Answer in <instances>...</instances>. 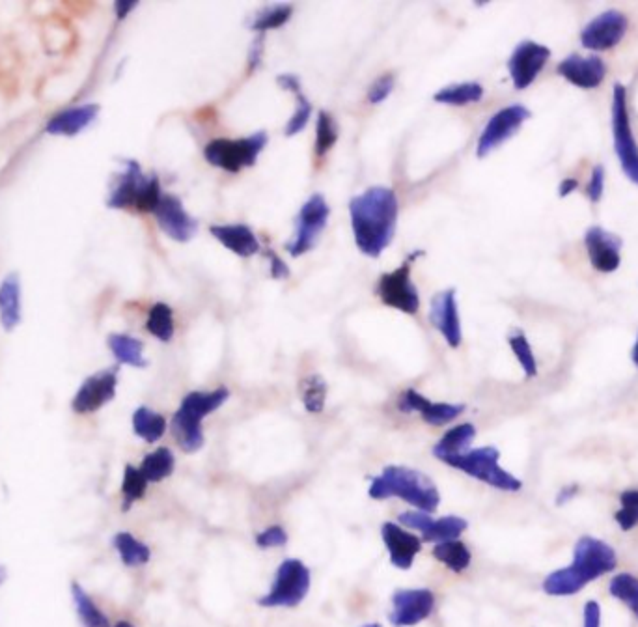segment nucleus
<instances>
[{
	"label": "nucleus",
	"mask_w": 638,
	"mask_h": 627,
	"mask_svg": "<svg viewBox=\"0 0 638 627\" xmlns=\"http://www.w3.org/2000/svg\"><path fill=\"white\" fill-rule=\"evenodd\" d=\"M292 14L293 8L290 4H275L256 15L250 27L254 32H267L273 28L284 27L290 21Z\"/></svg>",
	"instance_id": "40"
},
{
	"label": "nucleus",
	"mask_w": 638,
	"mask_h": 627,
	"mask_svg": "<svg viewBox=\"0 0 638 627\" xmlns=\"http://www.w3.org/2000/svg\"><path fill=\"white\" fill-rule=\"evenodd\" d=\"M99 114V105L96 103H90V105H81V107H75V109H68V111L58 112L56 116H53L49 120V124L45 126V131L49 135H66V137H73L77 133H81L84 127L90 126L96 116Z\"/></svg>",
	"instance_id": "24"
},
{
	"label": "nucleus",
	"mask_w": 638,
	"mask_h": 627,
	"mask_svg": "<svg viewBox=\"0 0 638 627\" xmlns=\"http://www.w3.org/2000/svg\"><path fill=\"white\" fill-rule=\"evenodd\" d=\"M310 590V570L297 558L284 560L271 592L258 601L262 607H297Z\"/></svg>",
	"instance_id": "10"
},
{
	"label": "nucleus",
	"mask_w": 638,
	"mask_h": 627,
	"mask_svg": "<svg viewBox=\"0 0 638 627\" xmlns=\"http://www.w3.org/2000/svg\"><path fill=\"white\" fill-rule=\"evenodd\" d=\"M329 213H331V209H329V204L323 195L316 193L306 200L299 215H297L295 237H293L292 243L286 245V251L290 252L293 258H299L316 247L319 236L323 234L327 221H329Z\"/></svg>",
	"instance_id": "11"
},
{
	"label": "nucleus",
	"mask_w": 638,
	"mask_h": 627,
	"mask_svg": "<svg viewBox=\"0 0 638 627\" xmlns=\"http://www.w3.org/2000/svg\"><path fill=\"white\" fill-rule=\"evenodd\" d=\"M109 348H111L114 359L120 364H127L133 368H144V344L129 335L109 336Z\"/></svg>",
	"instance_id": "31"
},
{
	"label": "nucleus",
	"mask_w": 638,
	"mask_h": 627,
	"mask_svg": "<svg viewBox=\"0 0 638 627\" xmlns=\"http://www.w3.org/2000/svg\"><path fill=\"white\" fill-rule=\"evenodd\" d=\"M267 146V133L258 131L241 139H215L204 148V157L211 167L226 172H239L241 168L254 167Z\"/></svg>",
	"instance_id": "7"
},
{
	"label": "nucleus",
	"mask_w": 638,
	"mask_h": 627,
	"mask_svg": "<svg viewBox=\"0 0 638 627\" xmlns=\"http://www.w3.org/2000/svg\"><path fill=\"white\" fill-rule=\"evenodd\" d=\"M551 58V49L543 43L525 40L519 43L508 60V71L515 90H525L538 79Z\"/></svg>",
	"instance_id": "15"
},
{
	"label": "nucleus",
	"mask_w": 638,
	"mask_h": 627,
	"mask_svg": "<svg viewBox=\"0 0 638 627\" xmlns=\"http://www.w3.org/2000/svg\"><path fill=\"white\" fill-rule=\"evenodd\" d=\"M148 480L142 474L139 467L135 465H125L124 478H122V512H129L135 502L144 499Z\"/></svg>",
	"instance_id": "34"
},
{
	"label": "nucleus",
	"mask_w": 638,
	"mask_h": 627,
	"mask_svg": "<svg viewBox=\"0 0 638 627\" xmlns=\"http://www.w3.org/2000/svg\"><path fill=\"white\" fill-rule=\"evenodd\" d=\"M611 118L614 152L620 161L622 172L629 182L638 185V142L631 127L627 88L622 83L614 84V90H612Z\"/></svg>",
	"instance_id": "6"
},
{
	"label": "nucleus",
	"mask_w": 638,
	"mask_h": 627,
	"mask_svg": "<svg viewBox=\"0 0 638 627\" xmlns=\"http://www.w3.org/2000/svg\"><path fill=\"white\" fill-rule=\"evenodd\" d=\"M500 452L493 446H484V448H476L471 452H465L456 458L444 461L446 465L459 469L465 474H469L476 480H482L493 488L502 489V491H519L523 488L521 480L515 478L514 474L504 471L499 465Z\"/></svg>",
	"instance_id": "8"
},
{
	"label": "nucleus",
	"mask_w": 638,
	"mask_h": 627,
	"mask_svg": "<svg viewBox=\"0 0 638 627\" xmlns=\"http://www.w3.org/2000/svg\"><path fill=\"white\" fill-rule=\"evenodd\" d=\"M482 98H484V86L482 84L459 83L439 90L433 96V101H437L441 105L465 107V105H471V103H478Z\"/></svg>",
	"instance_id": "32"
},
{
	"label": "nucleus",
	"mask_w": 638,
	"mask_h": 627,
	"mask_svg": "<svg viewBox=\"0 0 638 627\" xmlns=\"http://www.w3.org/2000/svg\"><path fill=\"white\" fill-rule=\"evenodd\" d=\"M609 592L616 600L625 603L638 620V579L631 573L616 575L609 585Z\"/></svg>",
	"instance_id": "38"
},
{
	"label": "nucleus",
	"mask_w": 638,
	"mask_h": 627,
	"mask_svg": "<svg viewBox=\"0 0 638 627\" xmlns=\"http://www.w3.org/2000/svg\"><path fill=\"white\" fill-rule=\"evenodd\" d=\"M467 527H469V523L461 517H441L437 521L433 519L430 529L422 534V538H424V542H435V544L454 542L467 530Z\"/></svg>",
	"instance_id": "33"
},
{
	"label": "nucleus",
	"mask_w": 638,
	"mask_h": 627,
	"mask_svg": "<svg viewBox=\"0 0 638 627\" xmlns=\"http://www.w3.org/2000/svg\"><path fill=\"white\" fill-rule=\"evenodd\" d=\"M394 90V75L392 73H385L381 75L379 79H375V83L370 86L368 90V101L372 105H379L383 103L385 99L389 98Z\"/></svg>",
	"instance_id": "44"
},
{
	"label": "nucleus",
	"mask_w": 638,
	"mask_h": 627,
	"mask_svg": "<svg viewBox=\"0 0 638 627\" xmlns=\"http://www.w3.org/2000/svg\"><path fill=\"white\" fill-rule=\"evenodd\" d=\"M508 344H510V349L514 351L515 359L525 370L527 377L538 376V361H536V355L532 351L527 335L521 329H515L514 333H510L508 336Z\"/></svg>",
	"instance_id": "39"
},
{
	"label": "nucleus",
	"mask_w": 638,
	"mask_h": 627,
	"mask_svg": "<svg viewBox=\"0 0 638 627\" xmlns=\"http://www.w3.org/2000/svg\"><path fill=\"white\" fill-rule=\"evenodd\" d=\"M163 196L157 176H144L139 163L129 161L124 174L116 180L109 196V208L137 209L140 213H153Z\"/></svg>",
	"instance_id": "5"
},
{
	"label": "nucleus",
	"mask_w": 638,
	"mask_h": 627,
	"mask_svg": "<svg viewBox=\"0 0 638 627\" xmlns=\"http://www.w3.org/2000/svg\"><path fill=\"white\" fill-rule=\"evenodd\" d=\"M530 116H532V112L528 111L525 105H519V103L495 112L489 118V122H487L480 139H478L476 155L480 159H484L493 150H497L506 140L514 137L515 133L523 127V124L527 122Z\"/></svg>",
	"instance_id": "12"
},
{
	"label": "nucleus",
	"mask_w": 638,
	"mask_h": 627,
	"mask_svg": "<svg viewBox=\"0 0 638 627\" xmlns=\"http://www.w3.org/2000/svg\"><path fill=\"white\" fill-rule=\"evenodd\" d=\"M631 357H633V363H635V366L638 368V336L637 342H635V348H633V355H631Z\"/></svg>",
	"instance_id": "56"
},
{
	"label": "nucleus",
	"mask_w": 638,
	"mask_h": 627,
	"mask_svg": "<svg viewBox=\"0 0 638 627\" xmlns=\"http://www.w3.org/2000/svg\"><path fill=\"white\" fill-rule=\"evenodd\" d=\"M174 454L167 446L155 448L150 454L144 456V460L140 463V471L146 476V480L152 482H163L170 474L174 473Z\"/></svg>",
	"instance_id": "30"
},
{
	"label": "nucleus",
	"mask_w": 638,
	"mask_h": 627,
	"mask_svg": "<svg viewBox=\"0 0 638 627\" xmlns=\"http://www.w3.org/2000/svg\"><path fill=\"white\" fill-rule=\"evenodd\" d=\"M577 493H579V486H575V484H573V486H569V488L562 489V491L558 493L556 504H558V506H562L564 502H568L569 499H573Z\"/></svg>",
	"instance_id": "54"
},
{
	"label": "nucleus",
	"mask_w": 638,
	"mask_h": 627,
	"mask_svg": "<svg viewBox=\"0 0 638 627\" xmlns=\"http://www.w3.org/2000/svg\"><path fill=\"white\" fill-rule=\"evenodd\" d=\"M430 321L431 325L443 335L450 348L461 346L463 333H461L456 290H444L431 299Z\"/></svg>",
	"instance_id": "20"
},
{
	"label": "nucleus",
	"mask_w": 638,
	"mask_h": 627,
	"mask_svg": "<svg viewBox=\"0 0 638 627\" xmlns=\"http://www.w3.org/2000/svg\"><path fill=\"white\" fill-rule=\"evenodd\" d=\"M70 596L81 626L112 627L109 616L105 614V611L99 607L98 601L90 596V592L79 581H71Z\"/></svg>",
	"instance_id": "25"
},
{
	"label": "nucleus",
	"mask_w": 638,
	"mask_h": 627,
	"mask_svg": "<svg viewBox=\"0 0 638 627\" xmlns=\"http://www.w3.org/2000/svg\"><path fill=\"white\" fill-rule=\"evenodd\" d=\"M265 254H267V258H269V262H271V277L277 280L286 279V277L290 275V269H288L286 262H284L282 258H278L277 252L267 249Z\"/></svg>",
	"instance_id": "48"
},
{
	"label": "nucleus",
	"mask_w": 638,
	"mask_h": 627,
	"mask_svg": "<svg viewBox=\"0 0 638 627\" xmlns=\"http://www.w3.org/2000/svg\"><path fill=\"white\" fill-rule=\"evenodd\" d=\"M607 64L599 56L569 55L558 66L556 73L564 77L569 84L581 90H594L607 77Z\"/></svg>",
	"instance_id": "19"
},
{
	"label": "nucleus",
	"mask_w": 638,
	"mask_h": 627,
	"mask_svg": "<svg viewBox=\"0 0 638 627\" xmlns=\"http://www.w3.org/2000/svg\"><path fill=\"white\" fill-rule=\"evenodd\" d=\"M153 217L159 224V228L167 234L170 239L174 241H180L185 243L189 239H193V236L198 230V223L196 219H193L187 209L183 206L178 196L165 195L161 196L159 204L153 209Z\"/></svg>",
	"instance_id": "17"
},
{
	"label": "nucleus",
	"mask_w": 638,
	"mask_h": 627,
	"mask_svg": "<svg viewBox=\"0 0 638 627\" xmlns=\"http://www.w3.org/2000/svg\"><path fill=\"white\" fill-rule=\"evenodd\" d=\"M622 508L616 512V523L622 530L635 529L638 525V489H629L620 495Z\"/></svg>",
	"instance_id": "42"
},
{
	"label": "nucleus",
	"mask_w": 638,
	"mask_h": 627,
	"mask_svg": "<svg viewBox=\"0 0 638 627\" xmlns=\"http://www.w3.org/2000/svg\"><path fill=\"white\" fill-rule=\"evenodd\" d=\"M209 234L215 237L222 247L241 258H249L260 251V241L247 224H211Z\"/></svg>",
	"instance_id": "23"
},
{
	"label": "nucleus",
	"mask_w": 638,
	"mask_h": 627,
	"mask_svg": "<svg viewBox=\"0 0 638 627\" xmlns=\"http://www.w3.org/2000/svg\"><path fill=\"white\" fill-rule=\"evenodd\" d=\"M112 547L127 568H139L150 562L152 549L137 540L131 532H116L112 536Z\"/></svg>",
	"instance_id": "28"
},
{
	"label": "nucleus",
	"mask_w": 638,
	"mask_h": 627,
	"mask_svg": "<svg viewBox=\"0 0 638 627\" xmlns=\"http://www.w3.org/2000/svg\"><path fill=\"white\" fill-rule=\"evenodd\" d=\"M584 627H601V607L597 601L584 605Z\"/></svg>",
	"instance_id": "49"
},
{
	"label": "nucleus",
	"mask_w": 638,
	"mask_h": 627,
	"mask_svg": "<svg viewBox=\"0 0 638 627\" xmlns=\"http://www.w3.org/2000/svg\"><path fill=\"white\" fill-rule=\"evenodd\" d=\"M370 497L375 501L398 497L413 504L415 508H420V512L424 514H431L441 502L439 489L435 488L426 474L398 465L387 467L381 476L372 480Z\"/></svg>",
	"instance_id": "3"
},
{
	"label": "nucleus",
	"mask_w": 638,
	"mask_h": 627,
	"mask_svg": "<svg viewBox=\"0 0 638 627\" xmlns=\"http://www.w3.org/2000/svg\"><path fill=\"white\" fill-rule=\"evenodd\" d=\"M579 189V182L575 180V178H566L564 182L560 183V187H558V195L560 198H566V196L571 195L573 191H577Z\"/></svg>",
	"instance_id": "52"
},
{
	"label": "nucleus",
	"mask_w": 638,
	"mask_h": 627,
	"mask_svg": "<svg viewBox=\"0 0 638 627\" xmlns=\"http://www.w3.org/2000/svg\"><path fill=\"white\" fill-rule=\"evenodd\" d=\"M417 256L418 254H413L398 269L381 275L375 286V293L383 301V305L396 308L409 316H415L420 310V295L411 279V265Z\"/></svg>",
	"instance_id": "9"
},
{
	"label": "nucleus",
	"mask_w": 638,
	"mask_h": 627,
	"mask_svg": "<svg viewBox=\"0 0 638 627\" xmlns=\"http://www.w3.org/2000/svg\"><path fill=\"white\" fill-rule=\"evenodd\" d=\"M627 15L620 10H607L594 17L581 32V45L588 51H609L622 42L627 34Z\"/></svg>",
	"instance_id": "14"
},
{
	"label": "nucleus",
	"mask_w": 638,
	"mask_h": 627,
	"mask_svg": "<svg viewBox=\"0 0 638 627\" xmlns=\"http://www.w3.org/2000/svg\"><path fill=\"white\" fill-rule=\"evenodd\" d=\"M286 542H288V534H286V530L282 529L280 525H273V527L265 529L264 532H260V534L256 536V545H258V547H264V549H269V547H282V545H286Z\"/></svg>",
	"instance_id": "46"
},
{
	"label": "nucleus",
	"mask_w": 638,
	"mask_h": 627,
	"mask_svg": "<svg viewBox=\"0 0 638 627\" xmlns=\"http://www.w3.org/2000/svg\"><path fill=\"white\" fill-rule=\"evenodd\" d=\"M392 614L390 622L396 627H413L426 620L435 607V596L428 588L417 590H398L392 596Z\"/></svg>",
	"instance_id": "18"
},
{
	"label": "nucleus",
	"mask_w": 638,
	"mask_h": 627,
	"mask_svg": "<svg viewBox=\"0 0 638 627\" xmlns=\"http://www.w3.org/2000/svg\"><path fill=\"white\" fill-rule=\"evenodd\" d=\"M6 579H8V570H6V568H4L2 564H0V586L6 583Z\"/></svg>",
	"instance_id": "55"
},
{
	"label": "nucleus",
	"mask_w": 638,
	"mask_h": 627,
	"mask_svg": "<svg viewBox=\"0 0 638 627\" xmlns=\"http://www.w3.org/2000/svg\"><path fill=\"white\" fill-rule=\"evenodd\" d=\"M112 627H135L131 622H127V620H120V622H116V624H112Z\"/></svg>",
	"instance_id": "57"
},
{
	"label": "nucleus",
	"mask_w": 638,
	"mask_h": 627,
	"mask_svg": "<svg viewBox=\"0 0 638 627\" xmlns=\"http://www.w3.org/2000/svg\"><path fill=\"white\" fill-rule=\"evenodd\" d=\"M262 40H256L250 51V70H256V66L262 62Z\"/></svg>",
	"instance_id": "53"
},
{
	"label": "nucleus",
	"mask_w": 638,
	"mask_h": 627,
	"mask_svg": "<svg viewBox=\"0 0 638 627\" xmlns=\"http://www.w3.org/2000/svg\"><path fill=\"white\" fill-rule=\"evenodd\" d=\"M584 191L592 204H597L603 198V191H605V167L603 165L594 167L592 174H590V182Z\"/></svg>",
	"instance_id": "45"
},
{
	"label": "nucleus",
	"mask_w": 638,
	"mask_h": 627,
	"mask_svg": "<svg viewBox=\"0 0 638 627\" xmlns=\"http://www.w3.org/2000/svg\"><path fill=\"white\" fill-rule=\"evenodd\" d=\"M364 627H381V626H377V624H370V626H364Z\"/></svg>",
	"instance_id": "58"
},
{
	"label": "nucleus",
	"mask_w": 638,
	"mask_h": 627,
	"mask_svg": "<svg viewBox=\"0 0 638 627\" xmlns=\"http://www.w3.org/2000/svg\"><path fill=\"white\" fill-rule=\"evenodd\" d=\"M327 398V383L319 374L305 377L301 383V400L305 404L306 411L321 413L325 409Z\"/></svg>",
	"instance_id": "37"
},
{
	"label": "nucleus",
	"mask_w": 638,
	"mask_h": 627,
	"mask_svg": "<svg viewBox=\"0 0 638 627\" xmlns=\"http://www.w3.org/2000/svg\"><path fill=\"white\" fill-rule=\"evenodd\" d=\"M230 398V391L226 387H219L209 392H189L181 400L180 409L172 418V435L181 450L193 454L204 446V433H202V420L209 413L217 411L226 400Z\"/></svg>",
	"instance_id": "4"
},
{
	"label": "nucleus",
	"mask_w": 638,
	"mask_h": 627,
	"mask_svg": "<svg viewBox=\"0 0 638 627\" xmlns=\"http://www.w3.org/2000/svg\"><path fill=\"white\" fill-rule=\"evenodd\" d=\"M135 8H137V2H131V0H120V2L114 4V10H116L118 19H124V17H127L129 12L135 10Z\"/></svg>",
	"instance_id": "51"
},
{
	"label": "nucleus",
	"mask_w": 638,
	"mask_h": 627,
	"mask_svg": "<svg viewBox=\"0 0 638 627\" xmlns=\"http://www.w3.org/2000/svg\"><path fill=\"white\" fill-rule=\"evenodd\" d=\"M381 536L389 549L390 562L400 570H409L422 549L420 538L398 527L396 523H385L381 529Z\"/></svg>",
	"instance_id": "22"
},
{
	"label": "nucleus",
	"mask_w": 638,
	"mask_h": 627,
	"mask_svg": "<svg viewBox=\"0 0 638 627\" xmlns=\"http://www.w3.org/2000/svg\"><path fill=\"white\" fill-rule=\"evenodd\" d=\"M277 83L282 90L292 92L295 96H297V94H303V92H301V81H299V77H297V75H292V73H282V75H278Z\"/></svg>",
	"instance_id": "50"
},
{
	"label": "nucleus",
	"mask_w": 638,
	"mask_h": 627,
	"mask_svg": "<svg viewBox=\"0 0 638 627\" xmlns=\"http://www.w3.org/2000/svg\"><path fill=\"white\" fill-rule=\"evenodd\" d=\"M588 260L599 273H614L622 265L624 241L601 226H590L584 234Z\"/></svg>",
	"instance_id": "16"
},
{
	"label": "nucleus",
	"mask_w": 638,
	"mask_h": 627,
	"mask_svg": "<svg viewBox=\"0 0 638 627\" xmlns=\"http://www.w3.org/2000/svg\"><path fill=\"white\" fill-rule=\"evenodd\" d=\"M295 98H297V107H295V111L290 116L286 129H284L286 137H295L297 133H301L306 124H308V120H310V114H312V105L305 98V94H297Z\"/></svg>",
	"instance_id": "43"
},
{
	"label": "nucleus",
	"mask_w": 638,
	"mask_h": 627,
	"mask_svg": "<svg viewBox=\"0 0 638 627\" xmlns=\"http://www.w3.org/2000/svg\"><path fill=\"white\" fill-rule=\"evenodd\" d=\"M167 418L152 411L150 407H139L133 413V432L146 443H157L167 432Z\"/></svg>",
	"instance_id": "29"
},
{
	"label": "nucleus",
	"mask_w": 638,
	"mask_h": 627,
	"mask_svg": "<svg viewBox=\"0 0 638 627\" xmlns=\"http://www.w3.org/2000/svg\"><path fill=\"white\" fill-rule=\"evenodd\" d=\"M476 437V428L472 424H459L456 428L444 433L443 439L433 448V456L441 461L461 456L469 450Z\"/></svg>",
	"instance_id": "27"
},
{
	"label": "nucleus",
	"mask_w": 638,
	"mask_h": 627,
	"mask_svg": "<svg viewBox=\"0 0 638 627\" xmlns=\"http://www.w3.org/2000/svg\"><path fill=\"white\" fill-rule=\"evenodd\" d=\"M433 557L437 558L439 562H443L444 566H448L452 572H463V570H467L469 564H471V551H469V547L465 544H461L458 540L435 545Z\"/></svg>",
	"instance_id": "35"
},
{
	"label": "nucleus",
	"mask_w": 638,
	"mask_h": 627,
	"mask_svg": "<svg viewBox=\"0 0 638 627\" xmlns=\"http://www.w3.org/2000/svg\"><path fill=\"white\" fill-rule=\"evenodd\" d=\"M398 196L389 187H370L349 202L353 236L364 256L379 258L387 249L398 223Z\"/></svg>",
	"instance_id": "1"
},
{
	"label": "nucleus",
	"mask_w": 638,
	"mask_h": 627,
	"mask_svg": "<svg viewBox=\"0 0 638 627\" xmlns=\"http://www.w3.org/2000/svg\"><path fill=\"white\" fill-rule=\"evenodd\" d=\"M118 389V368H107L86 377L71 400L75 415H94L111 404Z\"/></svg>",
	"instance_id": "13"
},
{
	"label": "nucleus",
	"mask_w": 638,
	"mask_h": 627,
	"mask_svg": "<svg viewBox=\"0 0 638 627\" xmlns=\"http://www.w3.org/2000/svg\"><path fill=\"white\" fill-rule=\"evenodd\" d=\"M400 523L403 525H407L409 529L420 530L422 534L426 532V530L430 529L431 523H433V519H431L428 514H424V512H405L400 516Z\"/></svg>",
	"instance_id": "47"
},
{
	"label": "nucleus",
	"mask_w": 638,
	"mask_h": 627,
	"mask_svg": "<svg viewBox=\"0 0 638 627\" xmlns=\"http://www.w3.org/2000/svg\"><path fill=\"white\" fill-rule=\"evenodd\" d=\"M338 140V129L333 116L327 111H321L318 114V122H316V144H314V152L318 157L327 154Z\"/></svg>",
	"instance_id": "41"
},
{
	"label": "nucleus",
	"mask_w": 638,
	"mask_h": 627,
	"mask_svg": "<svg viewBox=\"0 0 638 627\" xmlns=\"http://www.w3.org/2000/svg\"><path fill=\"white\" fill-rule=\"evenodd\" d=\"M398 407L402 409L403 413L417 411L431 426H444L465 411V405L461 404H433L428 398L418 394L415 389H407L403 392Z\"/></svg>",
	"instance_id": "21"
},
{
	"label": "nucleus",
	"mask_w": 638,
	"mask_h": 627,
	"mask_svg": "<svg viewBox=\"0 0 638 627\" xmlns=\"http://www.w3.org/2000/svg\"><path fill=\"white\" fill-rule=\"evenodd\" d=\"M616 564L618 558L611 545L592 536H583L575 544L573 564L547 575V579L543 581V590L545 594L556 598L573 596L581 592L590 581L611 573Z\"/></svg>",
	"instance_id": "2"
},
{
	"label": "nucleus",
	"mask_w": 638,
	"mask_h": 627,
	"mask_svg": "<svg viewBox=\"0 0 638 627\" xmlns=\"http://www.w3.org/2000/svg\"><path fill=\"white\" fill-rule=\"evenodd\" d=\"M146 329L150 335L161 342H170L174 336V312L165 303H155L146 320Z\"/></svg>",
	"instance_id": "36"
},
{
	"label": "nucleus",
	"mask_w": 638,
	"mask_h": 627,
	"mask_svg": "<svg viewBox=\"0 0 638 627\" xmlns=\"http://www.w3.org/2000/svg\"><path fill=\"white\" fill-rule=\"evenodd\" d=\"M21 320V286L19 277L12 273L0 284V323L6 331H12Z\"/></svg>",
	"instance_id": "26"
}]
</instances>
